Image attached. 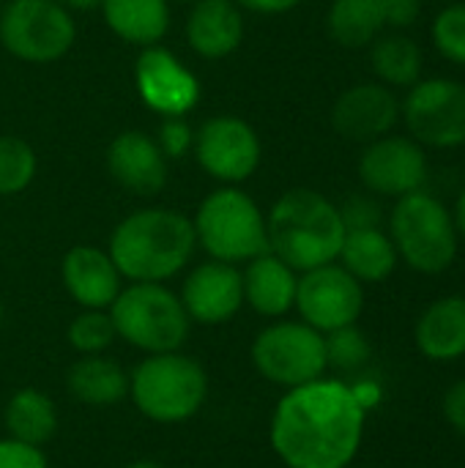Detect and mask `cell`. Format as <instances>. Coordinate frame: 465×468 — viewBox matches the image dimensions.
Wrapping results in <instances>:
<instances>
[{
  "mask_svg": "<svg viewBox=\"0 0 465 468\" xmlns=\"http://www.w3.org/2000/svg\"><path fill=\"white\" fill-rule=\"evenodd\" d=\"M430 36L444 60L465 69V0L449 3L436 14Z\"/></svg>",
  "mask_w": 465,
  "mask_h": 468,
  "instance_id": "cell-31",
  "label": "cell"
},
{
  "mask_svg": "<svg viewBox=\"0 0 465 468\" xmlns=\"http://www.w3.org/2000/svg\"><path fill=\"white\" fill-rule=\"evenodd\" d=\"M60 282L79 310H110L123 277L107 250L77 244L60 261Z\"/></svg>",
  "mask_w": 465,
  "mask_h": 468,
  "instance_id": "cell-18",
  "label": "cell"
},
{
  "mask_svg": "<svg viewBox=\"0 0 465 468\" xmlns=\"http://www.w3.org/2000/svg\"><path fill=\"white\" fill-rule=\"evenodd\" d=\"M389 236L397 258L419 274H444L460 250L452 211L430 192L419 189L395 200Z\"/></svg>",
  "mask_w": 465,
  "mask_h": 468,
  "instance_id": "cell-7",
  "label": "cell"
},
{
  "mask_svg": "<svg viewBox=\"0 0 465 468\" xmlns=\"http://www.w3.org/2000/svg\"><path fill=\"white\" fill-rule=\"evenodd\" d=\"M337 263L348 274H354L362 285H375V282H384L395 274L400 258H397L395 241L386 230L362 228V230L345 233Z\"/></svg>",
  "mask_w": 465,
  "mask_h": 468,
  "instance_id": "cell-24",
  "label": "cell"
},
{
  "mask_svg": "<svg viewBox=\"0 0 465 468\" xmlns=\"http://www.w3.org/2000/svg\"><path fill=\"white\" fill-rule=\"evenodd\" d=\"M0 468H49V461L41 447L5 436L0 439Z\"/></svg>",
  "mask_w": 465,
  "mask_h": 468,
  "instance_id": "cell-34",
  "label": "cell"
},
{
  "mask_svg": "<svg viewBox=\"0 0 465 468\" xmlns=\"http://www.w3.org/2000/svg\"><path fill=\"white\" fill-rule=\"evenodd\" d=\"M293 310L299 313V321L310 324L321 335L354 326L365 313V285L337 261L301 271Z\"/></svg>",
  "mask_w": 465,
  "mask_h": 468,
  "instance_id": "cell-12",
  "label": "cell"
},
{
  "mask_svg": "<svg viewBox=\"0 0 465 468\" xmlns=\"http://www.w3.org/2000/svg\"><path fill=\"white\" fill-rule=\"evenodd\" d=\"M129 400L148 422L184 425L208 400V373L184 351L148 354L129 370Z\"/></svg>",
  "mask_w": 465,
  "mask_h": 468,
  "instance_id": "cell-4",
  "label": "cell"
},
{
  "mask_svg": "<svg viewBox=\"0 0 465 468\" xmlns=\"http://www.w3.org/2000/svg\"><path fill=\"white\" fill-rule=\"evenodd\" d=\"M99 11L121 41L140 49L159 44L173 22L170 0H101Z\"/></svg>",
  "mask_w": 465,
  "mask_h": 468,
  "instance_id": "cell-23",
  "label": "cell"
},
{
  "mask_svg": "<svg viewBox=\"0 0 465 468\" xmlns=\"http://www.w3.org/2000/svg\"><path fill=\"white\" fill-rule=\"evenodd\" d=\"M269 252L285 261L293 271H310L334 263L345 241L340 206L318 189H288L266 214Z\"/></svg>",
  "mask_w": 465,
  "mask_h": 468,
  "instance_id": "cell-3",
  "label": "cell"
},
{
  "mask_svg": "<svg viewBox=\"0 0 465 468\" xmlns=\"http://www.w3.org/2000/svg\"><path fill=\"white\" fill-rule=\"evenodd\" d=\"M3 425L11 439L44 450V444H49L55 439L60 417H58L55 400L47 392H41L36 387H22L5 403Z\"/></svg>",
  "mask_w": 465,
  "mask_h": 468,
  "instance_id": "cell-25",
  "label": "cell"
},
{
  "mask_svg": "<svg viewBox=\"0 0 465 468\" xmlns=\"http://www.w3.org/2000/svg\"><path fill=\"white\" fill-rule=\"evenodd\" d=\"M340 217L345 222V230L381 228V206L373 195H351L340 206Z\"/></svg>",
  "mask_w": 465,
  "mask_h": 468,
  "instance_id": "cell-33",
  "label": "cell"
},
{
  "mask_svg": "<svg viewBox=\"0 0 465 468\" xmlns=\"http://www.w3.org/2000/svg\"><path fill=\"white\" fill-rule=\"evenodd\" d=\"M3 318H5V310H3V302H0V329H3Z\"/></svg>",
  "mask_w": 465,
  "mask_h": 468,
  "instance_id": "cell-41",
  "label": "cell"
},
{
  "mask_svg": "<svg viewBox=\"0 0 465 468\" xmlns=\"http://www.w3.org/2000/svg\"><path fill=\"white\" fill-rule=\"evenodd\" d=\"M178 3H197V0H178Z\"/></svg>",
  "mask_w": 465,
  "mask_h": 468,
  "instance_id": "cell-42",
  "label": "cell"
},
{
  "mask_svg": "<svg viewBox=\"0 0 465 468\" xmlns=\"http://www.w3.org/2000/svg\"><path fill=\"white\" fill-rule=\"evenodd\" d=\"M74 41L77 22L58 0H5L0 8V44L22 63H55Z\"/></svg>",
  "mask_w": 465,
  "mask_h": 468,
  "instance_id": "cell-9",
  "label": "cell"
},
{
  "mask_svg": "<svg viewBox=\"0 0 465 468\" xmlns=\"http://www.w3.org/2000/svg\"><path fill=\"white\" fill-rule=\"evenodd\" d=\"M441 409H444L447 422H449L460 436H465V378H460L458 384H452V387L447 389Z\"/></svg>",
  "mask_w": 465,
  "mask_h": 468,
  "instance_id": "cell-36",
  "label": "cell"
},
{
  "mask_svg": "<svg viewBox=\"0 0 465 468\" xmlns=\"http://www.w3.org/2000/svg\"><path fill=\"white\" fill-rule=\"evenodd\" d=\"M134 88L143 104L162 118H186L203 99L197 74L162 44L140 49L134 63Z\"/></svg>",
  "mask_w": 465,
  "mask_h": 468,
  "instance_id": "cell-13",
  "label": "cell"
},
{
  "mask_svg": "<svg viewBox=\"0 0 465 468\" xmlns=\"http://www.w3.org/2000/svg\"><path fill=\"white\" fill-rule=\"evenodd\" d=\"M38 173V156L33 145L16 134H0V197L25 192Z\"/></svg>",
  "mask_w": 465,
  "mask_h": 468,
  "instance_id": "cell-28",
  "label": "cell"
},
{
  "mask_svg": "<svg viewBox=\"0 0 465 468\" xmlns=\"http://www.w3.org/2000/svg\"><path fill=\"white\" fill-rule=\"evenodd\" d=\"M370 63L386 88H411L414 82L422 80V66H425V52L417 44V38L395 30V33H381L370 44Z\"/></svg>",
  "mask_w": 465,
  "mask_h": 468,
  "instance_id": "cell-27",
  "label": "cell"
},
{
  "mask_svg": "<svg viewBox=\"0 0 465 468\" xmlns=\"http://www.w3.org/2000/svg\"><path fill=\"white\" fill-rule=\"evenodd\" d=\"M326 30L332 41L345 49L370 47L386 30L384 0H332Z\"/></svg>",
  "mask_w": 465,
  "mask_h": 468,
  "instance_id": "cell-26",
  "label": "cell"
},
{
  "mask_svg": "<svg viewBox=\"0 0 465 468\" xmlns=\"http://www.w3.org/2000/svg\"><path fill=\"white\" fill-rule=\"evenodd\" d=\"M107 252L129 282H170L197 252L192 217L175 208H137L110 233Z\"/></svg>",
  "mask_w": 465,
  "mask_h": 468,
  "instance_id": "cell-2",
  "label": "cell"
},
{
  "mask_svg": "<svg viewBox=\"0 0 465 468\" xmlns=\"http://www.w3.org/2000/svg\"><path fill=\"white\" fill-rule=\"evenodd\" d=\"M66 340L77 356H93L107 354L118 335L107 310H79L66 326Z\"/></svg>",
  "mask_w": 465,
  "mask_h": 468,
  "instance_id": "cell-29",
  "label": "cell"
},
{
  "mask_svg": "<svg viewBox=\"0 0 465 468\" xmlns=\"http://www.w3.org/2000/svg\"><path fill=\"white\" fill-rule=\"evenodd\" d=\"M107 173L118 186L132 195H159L167 184V159L159 151L153 134L143 129L118 132L104 151Z\"/></svg>",
  "mask_w": 465,
  "mask_h": 468,
  "instance_id": "cell-17",
  "label": "cell"
},
{
  "mask_svg": "<svg viewBox=\"0 0 465 468\" xmlns=\"http://www.w3.org/2000/svg\"><path fill=\"white\" fill-rule=\"evenodd\" d=\"M192 225L197 247L214 261L244 266L269 252L266 214L255 197L238 186H219L203 197Z\"/></svg>",
  "mask_w": 465,
  "mask_h": 468,
  "instance_id": "cell-6",
  "label": "cell"
},
{
  "mask_svg": "<svg viewBox=\"0 0 465 468\" xmlns=\"http://www.w3.org/2000/svg\"><path fill=\"white\" fill-rule=\"evenodd\" d=\"M186 44L206 60H222L244 44V11L233 0H197L186 16Z\"/></svg>",
  "mask_w": 465,
  "mask_h": 468,
  "instance_id": "cell-19",
  "label": "cell"
},
{
  "mask_svg": "<svg viewBox=\"0 0 465 468\" xmlns=\"http://www.w3.org/2000/svg\"><path fill=\"white\" fill-rule=\"evenodd\" d=\"M252 367L269 384L285 389L326 376V340L304 321L280 318L263 326L249 346Z\"/></svg>",
  "mask_w": 465,
  "mask_h": 468,
  "instance_id": "cell-8",
  "label": "cell"
},
{
  "mask_svg": "<svg viewBox=\"0 0 465 468\" xmlns=\"http://www.w3.org/2000/svg\"><path fill=\"white\" fill-rule=\"evenodd\" d=\"M107 313L118 340L143 356L181 351L192 332V321L167 282H129Z\"/></svg>",
  "mask_w": 465,
  "mask_h": 468,
  "instance_id": "cell-5",
  "label": "cell"
},
{
  "mask_svg": "<svg viewBox=\"0 0 465 468\" xmlns=\"http://www.w3.org/2000/svg\"><path fill=\"white\" fill-rule=\"evenodd\" d=\"M452 222H455L458 239H463L465 241V186L460 189L458 200H455V208H452Z\"/></svg>",
  "mask_w": 465,
  "mask_h": 468,
  "instance_id": "cell-38",
  "label": "cell"
},
{
  "mask_svg": "<svg viewBox=\"0 0 465 468\" xmlns=\"http://www.w3.org/2000/svg\"><path fill=\"white\" fill-rule=\"evenodd\" d=\"M417 348L430 362L465 356V296H441L425 307L414 329Z\"/></svg>",
  "mask_w": 465,
  "mask_h": 468,
  "instance_id": "cell-22",
  "label": "cell"
},
{
  "mask_svg": "<svg viewBox=\"0 0 465 468\" xmlns=\"http://www.w3.org/2000/svg\"><path fill=\"white\" fill-rule=\"evenodd\" d=\"M66 389L82 406L110 409L129 400V370L107 354L77 356L66 370Z\"/></svg>",
  "mask_w": 465,
  "mask_h": 468,
  "instance_id": "cell-21",
  "label": "cell"
},
{
  "mask_svg": "<svg viewBox=\"0 0 465 468\" xmlns=\"http://www.w3.org/2000/svg\"><path fill=\"white\" fill-rule=\"evenodd\" d=\"M58 3H63L69 11H93L101 5V0H58Z\"/></svg>",
  "mask_w": 465,
  "mask_h": 468,
  "instance_id": "cell-39",
  "label": "cell"
},
{
  "mask_svg": "<svg viewBox=\"0 0 465 468\" xmlns=\"http://www.w3.org/2000/svg\"><path fill=\"white\" fill-rule=\"evenodd\" d=\"M178 299L192 324L200 326L230 324L244 310L241 266L206 258L203 263L186 271Z\"/></svg>",
  "mask_w": 465,
  "mask_h": 468,
  "instance_id": "cell-15",
  "label": "cell"
},
{
  "mask_svg": "<svg viewBox=\"0 0 465 468\" xmlns=\"http://www.w3.org/2000/svg\"><path fill=\"white\" fill-rule=\"evenodd\" d=\"M241 11H252V14H266V16H277V14H288L293 8H299L304 0H233Z\"/></svg>",
  "mask_w": 465,
  "mask_h": 468,
  "instance_id": "cell-37",
  "label": "cell"
},
{
  "mask_svg": "<svg viewBox=\"0 0 465 468\" xmlns=\"http://www.w3.org/2000/svg\"><path fill=\"white\" fill-rule=\"evenodd\" d=\"M356 170L370 195L395 200L425 189L430 173L425 148L414 137L392 132L365 145Z\"/></svg>",
  "mask_w": 465,
  "mask_h": 468,
  "instance_id": "cell-14",
  "label": "cell"
},
{
  "mask_svg": "<svg viewBox=\"0 0 465 468\" xmlns=\"http://www.w3.org/2000/svg\"><path fill=\"white\" fill-rule=\"evenodd\" d=\"M400 121L422 148H460L465 145V82L452 77L414 82L400 101Z\"/></svg>",
  "mask_w": 465,
  "mask_h": 468,
  "instance_id": "cell-10",
  "label": "cell"
},
{
  "mask_svg": "<svg viewBox=\"0 0 465 468\" xmlns=\"http://www.w3.org/2000/svg\"><path fill=\"white\" fill-rule=\"evenodd\" d=\"M153 140L167 162L184 159L195 148V129L186 118H162V126Z\"/></svg>",
  "mask_w": 465,
  "mask_h": 468,
  "instance_id": "cell-32",
  "label": "cell"
},
{
  "mask_svg": "<svg viewBox=\"0 0 465 468\" xmlns=\"http://www.w3.org/2000/svg\"><path fill=\"white\" fill-rule=\"evenodd\" d=\"M367 411L354 387L315 378L285 389L269 422V444L285 468H348L362 447Z\"/></svg>",
  "mask_w": 465,
  "mask_h": 468,
  "instance_id": "cell-1",
  "label": "cell"
},
{
  "mask_svg": "<svg viewBox=\"0 0 465 468\" xmlns=\"http://www.w3.org/2000/svg\"><path fill=\"white\" fill-rule=\"evenodd\" d=\"M0 8H3V0H0Z\"/></svg>",
  "mask_w": 465,
  "mask_h": 468,
  "instance_id": "cell-43",
  "label": "cell"
},
{
  "mask_svg": "<svg viewBox=\"0 0 465 468\" xmlns=\"http://www.w3.org/2000/svg\"><path fill=\"white\" fill-rule=\"evenodd\" d=\"M419 14H422V0H384L386 27L406 30V27L417 25Z\"/></svg>",
  "mask_w": 465,
  "mask_h": 468,
  "instance_id": "cell-35",
  "label": "cell"
},
{
  "mask_svg": "<svg viewBox=\"0 0 465 468\" xmlns=\"http://www.w3.org/2000/svg\"><path fill=\"white\" fill-rule=\"evenodd\" d=\"M197 165L222 186L249 181L263 162V143L255 126L238 115H214L195 129Z\"/></svg>",
  "mask_w": 465,
  "mask_h": 468,
  "instance_id": "cell-11",
  "label": "cell"
},
{
  "mask_svg": "<svg viewBox=\"0 0 465 468\" xmlns=\"http://www.w3.org/2000/svg\"><path fill=\"white\" fill-rule=\"evenodd\" d=\"M323 340H326V362L334 370H343V373L362 370L373 356V346L356 324L334 329L323 335Z\"/></svg>",
  "mask_w": 465,
  "mask_h": 468,
  "instance_id": "cell-30",
  "label": "cell"
},
{
  "mask_svg": "<svg viewBox=\"0 0 465 468\" xmlns=\"http://www.w3.org/2000/svg\"><path fill=\"white\" fill-rule=\"evenodd\" d=\"M241 282H244V304L260 318L280 321L288 318V313H293L299 271H293L274 252H263L249 263H244Z\"/></svg>",
  "mask_w": 465,
  "mask_h": 468,
  "instance_id": "cell-20",
  "label": "cell"
},
{
  "mask_svg": "<svg viewBox=\"0 0 465 468\" xmlns=\"http://www.w3.org/2000/svg\"><path fill=\"white\" fill-rule=\"evenodd\" d=\"M400 121V99L384 82H356L345 88L332 107V126L351 143H373L389 134Z\"/></svg>",
  "mask_w": 465,
  "mask_h": 468,
  "instance_id": "cell-16",
  "label": "cell"
},
{
  "mask_svg": "<svg viewBox=\"0 0 465 468\" xmlns=\"http://www.w3.org/2000/svg\"><path fill=\"white\" fill-rule=\"evenodd\" d=\"M126 468H167V466H164V463H159V461L143 458V461H134V463H129Z\"/></svg>",
  "mask_w": 465,
  "mask_h": 468,
  "instance_id": "cell-40",
  "label": "cell"
}]
</instances>
